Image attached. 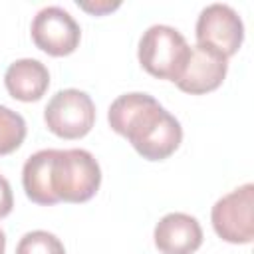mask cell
Returning <instances> with one entry per match:
<instances>
[{"mask_svg":"<svg viewBox=\"0 0 254 254\" xmlns=\"http://www.w3.org/2000/svg\"><path fill=\"white\" fill-rule=\"evenodd\" d=\"M107 121L147 161L167 159L183 141L179 119L149 93L131 91L119 95L109 105Z\"/></svg>","mask_w":254,"mask_h":254,"instance_id":"1","label":"cell"},{"mask_svg":"<svg viewBox=\"0 0 254 254\" xmlns=\"http://www.w3.org/2000/svg\"><path fill=\"white\" fill-rule=\"evenodd\" d=\"M196 44L208 46L230 58L238 52L244 40V24L234 8L228 4H208L196 20Z\"/></svg>","mask_w":254,"mask_h":254,"instance_id":"6","label":"cell"},{"mask_svg":"<svg viewBox=\"0 0 254 254\" xmlns=\"http://www.w3.org/2000/svg\"><path fill=\"white\" fill-rule=\"evenodd\" d=\"M50 183L58 200L85 202L101 185V169L85 149H56Z\"/></svg>","mask_w":254,"mask_h":254,"instance_id":"2","label":"cell"},{"mask_svg":"<svg viewBox=\"0 0 254 254\" xmlns=\"http://www.w3.org/2000/svg\"><path fill=\"white\" fill-rule=\"evenodd\" d=\"M190 54L185 36L167 24L149 26L139 40V64L159 79L177 81Z\"/></svg>","mask_w":254,"mask_h":254,"instance_id":"3","label":"cell"},{"mask_svg":"<svg viewBox=\"0 0 254 254\" xmlns=\"http://www.w3.org/2000/svg\"><path fill=\"white\" fill-rule=\"evenodd\" d=\"M4 85L18 101H38L50 85V71L40 60L22 58L8 65L4 73Z\"/></svg>","mask_w":254,"mask_h":254,"instance_id":"10","label":"cell"},{"mask_svg":"<svg viewBox=\"0 0 254 254\" xmlns=\"http://www.w3.org/2000/svg\"><path fill=\"white\" fill-rule=\"evenodd\" d=\"M77 6L79 8H83V10H87V12H91V14H103V12H111V10H115L117 6H119V2H95V4H89V2H77Z\"/></svg>","mask_w":254,"mask_h":254,"instance_id":"15","label":"cell"},{"mask_svg":"<svg viewBox=\"0 0 254 254\" xmlns=\"http://www.w3.org/2000/svg\"><path fill=\"white\" fill-rule=\"evenodd\" d=\"M153 238L163 254H192L202 244V228L190 214L169 212L157 222Z\"/></svg>","mask_w":254,"mask_h":254,"instance_id":"9","label":"cell"},{"mask_svg":"<svg viewBox=\"0 0 254 254\" xmlns=\"http://www.w3.org/2000/svg\"><path fill=\"white\" fill-rule=\"evenodd\" d=\"M26 137V121L20 113L0 105V155L16 151Z\"/></svg>","mask_w":254,"mask_h":254,"instance_id":"12","label":"cell"},{"mask_svg":"<svg viewBox=\"0 0 254 254\" xmlns=\"http://www.w3.org/2000/svg\"><path fill=\"white\" fill-rule=\"evenodd\" d=\"M226 69H228L226 56H222L220 52H216L208 46L194 44L190 48L189 60L175 83L179 85V89H183L190 95L208 93L222 83V79L226 77Z\"/></svg>","mask_w":254,"mask_h":254,"instance_id":"8","label":"cell"},{"mask_svg":"<svg viewBox=\"0 0 254 254\" xmlns=\"http://www.w3.org/2000/svg\"><path fill=\"white\" fill-rule=\"evenodd\" d=\"M16 254H65V248L56 234L48 230H32L20 238Z\"/></svg>","mask_w":254,"mask_h":254,"instance_id":"13","label":"cell"},{"mask_svg":"<svg viewBox=\"0 0 254 254\" xmlns=\"http://www.w3.org/2000/svg\"><path fill=\"white\" fill-rule=\"evenodd\" d=\"M48 129L62 139H79L87 135L95 123V105L85 91L62 89L44 109Z\"/></svg>","mask_w":254,"mask_h":254,"instance_id":"4","label":"cell"},{"mask_svg":"<svg viewBox=\"0 0 254 254\" xmlns=\"http://www.w3.org/2000/svg\"><path fill=\"white\" fill-rule=\"evenodd\" d=\"M14 206V196H12V187L8 183L6 177L0 175V218H4L6 214H10Z\"/></svg>","mask_w":254,"mask_h":254,"instance_id":"14","label":"cell"},{"mask_svg":"<svg viewBox=\"0 0 254 254\" xmlns=\"http://www.w3.org/2000/svg\"><path fill=\"white\" fill-rule=\"evenodd\" d=\"M6 250V236H4V230L0 228V254H4Z\"/></svg>","mask_w":254,"mask_h":254,"instance_id":"16","label":"cell"},{"mask_svg":"<svg viewBox=\"0 0 254 254\" xmlns=\"http://www.w3.org/2000/svg\"><path fill=\"white\" fill-rule=\"evenodd\" d=\"M34 44L50 56H67L71 54L81 38L79 24L73 16L62 6L42 8L30 26Z\"/></svg>","mask_w":254,"mask_h":254,"instance_id":"7","label":"cell"},{"mask_svg":"<svg viewBox=\"0 0 254 254\" xmlns=\"http://www.w3.org/2000/svg\"><path fill=\"white\" fill-rule=\"evenodd\" d=\"M56 149H42L34 155H30L22 169V185L26 190V196L32 202L38 204H56L60 202L52 190L50 183V169L54 161Z\"/></svg>","mask_w":254,"mask_h":254,"instance_id":"11","label":"cell"},{"mask_svg":"<svg viewBox=\"0 0 254 254\" xmlns=\"http://www.w3.org/2000/svg\"><path fill=\"white\" fill-rule=\"evenodd\" d=\"M254 185L246 183L218 198L210 220L214 232L230 244H248L254 238Z\"/></svg>","mask_w":254,"mask_h":254,"instance_id":"5","label":"cell"}]
</instances>
